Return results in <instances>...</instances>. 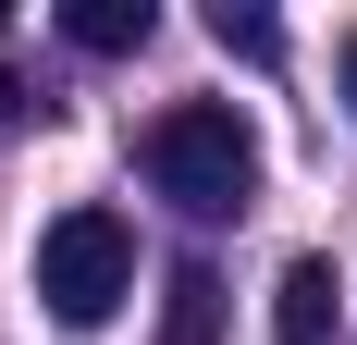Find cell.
<instances>
[{
	"label": "cell",
	"mask_w": 357,
	"mask_h": 345,
	"mask_svg": "<svg viewBox=\"0 0 357 345\" xmlns=\"http://www.w3.org/2000/svg\"><path fill=\"white\" fill-rule=\"evenodd\" d=\"M136 161H148V185H160L185 222H222V210L259 198V136H247L234 99H173V111L136 136Z\"/></svg>",
	"instance_id": "cell-1"
},
{
	"label": "cell",
	"mask_w": 357,
	"mask_h": 345,
	"mask_svg": "<svg viewBox=\"0 0 357 345\" xmlns=\"http://www.w3.org/2000/svg\"><path fill=\"white\" fill-rule=\"evenodd\" d=\"M37 296L62 333H99L123 296H136V235L111 222V210H62L50 235H37Z\"/></svg>",
	"instance_id": "cell-2"
},
{
	"label": "cell",
	"mask_w": 357,
	"mask_h": 345,
	"mask_svg": "<svg viewBox=\"0 0 357 345\" xmlns=\"http://www.w3.org/2000/svg\"><path fill=\"white\" fill-rule=\"evenodd\" d=\"M345 111H357V25H345Z\"/></svg>",
	"instance_id": "cell-8"
},
{
	"label": "cell",
	"mask_w": 357,
	"mask_h": 345,
	"mask_svg": "<svg viewBox=\"0 0 357 345\" xmlns=\"http://www.w3.org/2000/svg\"><path fill=\"white\" fill-rule=\"evenodd\" d=\"M333 333H345L333 259H284V284H271V345H333Z\"/></svg>",
	"instance_id": "cell-3"
},
{
	"label": "cell",
	"mask_w": 357,
	"mask_h": 345,
	"mask_svg": "<svg viewBox=\"0 0 357 345\" xmlns=\"http://www.w3.org/2000/svg\"><path fill=\"white\" fill-rule=\"evenodd\" d=\"M148 25H160V13H148V0H62V37L74 50H148Z\"/></svg>",
	"instance_id": "cell-4"
},
{
	"label": "cell",
	"mask_w": 357,
	"mask_h": 345,
	"mask_svg": "<svg viewBox=\"0 0 357 345\" xmlns=\"http://www.w3.org/2000/svg\"><path fill=\"white\" fill-rule=\"evenodd\" d=\"M210 37L234 50V62H284V25H271V13H234V0H222V13H210Z\"/></svg>",
	"instance_id": "cell-6"
},
{
	"label": "cell",
	"mask_w": 357,
	"mask_h": 345,
	"mask_svg": "<svg viewBox=\"0 0 357 345\" xmlns=\"http://www.w3.org/2000/svg\"><path fill=\"white\" fill-rule=\"evenodd\" d=\"M25 111H37V99H25V74H0V136H13Z\"/></svg>",
	"instance_id": "cell-7"
},
{
	"label": "cell",
	"mask_w": 357,
	"mask_h": 345,
	"mask_svg": "<svg viewBox=\"0 0 357 345\" xmlns=\"http://www.w3.org/2000/svg\"><path fill=\"white\" fill-rule=\"evenodd\" d=\"M160 345H222V284L185 259L173 272V309H160Z\"/></svg>",
	"instance_id": "cell-5"
}]
</instances>
